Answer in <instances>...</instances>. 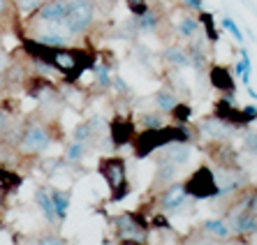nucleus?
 <instances>
[{"instance_id":"obj_37","label":"nucleus","mask_w":257,"mask_h":245,"mask_svg":"<svg viewBox=\"0 0 257 245\" xmlns=\"http://www.w3.org/2000/svg\"><path fill=\"white\" fill-rule=\"evenodd\" d=\"M7 130V118H5V111L0 109V132H5Z\"/></svg>"},{"instance_id":"obj_23","label":"nucleus","mask_w":257,"mask_h":245,"mask_svg":"<svg viewBox=\"0 0 257 245\" xmlns=\"http://www.w3.org/2000/svg\"><path fill=\"white\" fill-rule=\"evenodd\" d=\"M169 116H172L176 123H188V120L195 116V111H192L190 104H183V102H179V104H176V107L169 111Z\"/></svg>"},{"instance_id":"obj_9","label":"nucleus","mask_w":257,"mask_h":245,"mask_svg":"<svg viewBox=\"0 0 257 245\" xmlns=\"http://www.w3.org/2000/svg\"><path fill=\"white\" fill-rule=\"evenodd\" d=\"M188 201V190L183 183H176L172 180L169 185H165V190L160 192V197H158V206H160L162 213H176L186 206Z\"/></svg>"},{"instance_id":"obj_33","label":"nucleus","mask_w":257,"mask_h":245,"mask_svg":"<svg viewBox=\"0 0 257 245\" xmlns=\"http://www.w3.org/2000/svg\"><path fill=\"white\" fill-rule=\"evenodd\" d=\"M127 7H130V12L135 17H142L146 10H149V3L146 0H127Z\"/></svg>"},{"instance_id":"obj_8","label":"nucleus","mask_w":257,"mask_h":245,"mask_svg":"<svg viewBox=\"0 0 257 245\" xmlns=\"http://www.w3.org/2000/svg\"><path fill=\"white\" fill-rule=\"evenodd\" d=\"M65 14L67 0H47V3H40V7L35 10V19L40 26H54L63 30H65Z\"/></svg>"},{"instance_id":"obj_36","label":"nucleus","mask_w":257,"mask_h":245,"mask_svg":"<svg viewBox=\"0 0 257 245\" xmlns=\"http://www.w3.org/2000/svg\"><path fill=\"white\" fill-rule=\"evenodd\" d=\"M10 12V0H0V17H5Z\"/></svg>"},{"instance_id":"obj_14","label":"nucleus","mask_w":257,"mask_h":245,"mask_svg":"<svg viewBox=\"0 0 257 245\" xmlns=\"http://www.w3.org/2000/svg\"><path fill=\"white\" fill-rule=\"evenodd\" d=\"M202 231L206 236H213V238H229L232 236V227H229L227 217H211V220L202 222Z\"/></svg>"},{"instance_id":"obj_13","label":"nucleus","mask_w":257,"mask_h":245,"mask_svg":"<svg viewBox=\"0 0 257 245\" xmlns=\"http://www.w3.org/2000/svg\"><path fill=\"white\" fill-rule=\"evenodd\" d=\"M199 30H202L199 17H195L190 10H188L186 14H181L179 21H176V33H179V37H181V40H186V42L195 40V37L199 35Z\"/></svg>"},{"instance_id":"obj_6","label":"nucleus","mask_w":257,"mask_h":245,"mask_svg":"<svg viewBox=\"0 0 257 245\" xmlns=\"http://www.w3.org/2000/svg\"><path fill=\"white\" fill-rule=\"evenodd\" d=\"M227 222H229V227H232V236L248 238V236H255L257 233V213L243 208V206L234 203L227 213Z\"/></svg>"},{"instance_id":"obj_26","label":"nucleus","mask_w":257,"mask_h":245,"mask_svg":"<svg viewBox=\"0 0 257 245\" xmlns=\"http://www.w3.org/2000/svg\"><path fill=\"white\" fill-rule=\"evenodd\" d=\"M19 185H21V176H19V173L7 171V169L0 167V187L10 190V187H19Z\"/></svg>"},{"instance_id":"obj_24","label":"nucleus","mask_w":257,"mask_h":245,"mask_svg":"<svg viewBox=\"0 0 257 245\" xmlns=\"http://www.w3.org/2000/svg\"><path fill=\"white\" fill-rule=\"evenodd\" d=\"M250 74H252V65L250 63H245V60H236V65H234V77H239L241 79V84L245 86H250Z\"/></svg>"},{"instance_id":"obj_31","label":"nucleus","mask_w":257,"mask_h":245,"mask_svg":"<svg viewBox=\"0 0 257 245\" xmlns=\"http://www.w3.org/2000/svg\"><path fill=\"white\" fill-rule=\"evenodd\" d=\"M142 123H144V127H162V125H165V120H162L160 111H158V114H144L142 116Z\"/></svg>"},{"instance_id":"obj_38","label":"nucleus","mask_w":257,"mask_h":245,"mask_svg":"<svg viewBox=\"0 0 257 245\" xmlns=\"http://www.w3.org/2000/svg\"><path fill=\"white\" fill-rule=\"evenodd\" d=\"M245 93H248V95H250L252 100H257V93H255V90L250 88V86H245Z\"/></svg>"},{"instance_id":"obj_10","label":"nucleus","mask_w":257,"mask_h":245,"mask_svg":"<svg viewBox=\"0 0 257 245\" xmlns=\"http://www.w3.org/2000/svg\"><path fill=\"white\" fill-rule=\"evenodd\" d=\"M209 84L213 86L218 93L234 102V93H236V81H234V74L229 72V67L225 65H213L209 70Z\"/></svg>"},{"instance_id":"obj_7","label":"nucleus","mask_w":257,"mask_h":245,"mask_svg":"<svg viewBox=\"0 0 257 245\" xmlns=\"http://www.w3.org/2000/svg\"><path fill=\"white\" fill-rule=\"evenodd\" d=\"M199 134H202L206 141H215V144H227L229 139L236 134V125L227 123V120L218 118V116L211 114L209 118H204L199 123Z\"/></svg>"},{"instance_id":"obj_17","label":"nucleus","mask_w":257,"mask_h":245,"mask_svg":"<svg viewBox=\"0 0 257 245\" xmlns=\"http://www.w3.org/2000/svg\"><path fill=\"white\" fill-rule=\"evenodd\" d=\"M153 102H156V109L160 111V114H169L176 104H179V100H176V93L169 88H162L156 93V97H153Z\"/></svg>"},{"instance_id":"obj_32","label":"nucleus","mask_w":257,"mask_h":245,"mask_svg":"<svg viewBox=\"0 0 257 245\" xmlns=\"http://www.w3.org/2000/svg\"><path fill=\"white\" fill-rule=\"evenodd\" d=\"M88 139H93V127L90 125H79L77 130H74V141H88Z\"/></svg>"},{"instance_id":"obj_35","label":"nucleus","mask_w":257,"mask_h":245,"mask_svg":"<svg viewBox=\"0 0 257 245\" xmlns=\"http://www.w3.org/2000/svg\"><path fill=\"white\" fill-rule=\"evenodd\" d=\"M183 7L190 12H202L204 10V0H183Z\"/></svg>"},{"instance_id":"obj_15","label":"nucleus","mask_w":257,"mask_h":245,"mask_svg":"<svg viewBox=\"0 0 257 245\" xmlns=\"http://www.w3.org/2000/svg\"><path fill=\"white\" fill-rule=\"evenodd\" d=\"M165 60L174 67H188L190 65V54H188V47H181V44H172V47L165 49Z\"/></svg>"},{"instance_id":"obj_4","label":"nucleus","mask_w":257,"mask_h":245,"mask_svg":"<svg viewBox=\"0 0 257 245\" xmlns=\"http://www.w3.org/2000/svg\"><path fill=\"white\" fill-rule=\"evenodd\" d=\"M183 185L188 190V197H192V199L220 197V187H218V180H215V171L211 167H204V164L188 176Z\"/></svg>"},{"instance_id":"obj_42","label":"nucleus","mask_w":257,"mask_h":245,"mask_svg":"<svg viewBox=\"0 0 257 245\" xmlns=\"http://www.w3.org/2000/svg\"><path fill=\"white\" fill-rule=\"evenodd\" d=\"M0 90H3V81H0Z\"/></svg>"},{"instance_id":"obj_12","label":"nucleus","mask_w":257,"mask_h":245,"mask_svg":"<svg viewBox=\"0 0 257 245\" xmlns=\"http://www.w3.org/2000/svg\"><path fill=\"white\" fill-rule=\"evenodd\" d=\"M213 116H218V118H222V120H227V123H232V125H236V127H241V125L245 127L241 109L234 107V102H232V100H227V97H222L220 102H215Z\"/></svg>"},{"instance_id":"obj_16","label":"nucleus","mask_w":257,"mask_h":245,"mask_svg":"<svg viewBox=\"0 0 257 245\" xmlns=\"http://www.w3.org/2000/svg\"><path fill=\"white\" fill-rule=\"evenodd\" d=\"M176 171H179V167L174 164V162L165 160L162 157L160 162H158V169H156V185H169L174 178H176Z\"/></svg>"},{"instance_id":"obj_29","label":"nucleus","mask_w":257,"mask_h":245,"mask_svg":"<svg viewBox=\"0 0 257 245\" xmlns=\"http://www.w3.org/2000/svg\"><path fill=\"white\" fill-rule=\"evenodd\" d=\"M243 150L257 157V132H245L243 134Z\"/></svg>"},{"instance_id":"obj_19","label":"nucleus","mask_w":257,"mask_h":245,"mask_svg":"<svg viewBox=\"0 0 257 245\" xmlns=\"http://www.w3.org/2000/svg\"><path fill=\"white\" fill-rule=\"evenodd\" d=\"M199 24H202L204 28V37H206V42L209 44H215L218 40H220V33H218V28H215V19L211 12H199Z\"/></svg>"},{"instance_id":"obj_28","label":"nucleus","mask_w":257,"mask_h":245,"mask_svg":"<svg viewBox=\"0 0 257 245\" xmlns=\"http://www.w3.org/2000/svg\"><path fill=\"white\" fill-rule=\"evenodd\" d=\"M95 81L100 88H111V74L109 67H95Z\"/></svg>"},{"instance_id":"obj_5","label":"nucleus","mask_w":257,"mask_h":245,"mask_svg":"<svg viewBox=\"0 0 257 245\" xmlns=\"http://www.w3.org/2000/svg\"><path fill=\"white\" fill-rule=\"evenodd\" d=\"M49 146H51V132L42 123H30L24 130V134H21V141H19V150L26 153V155L44 153Z\"/></svg>"},{"instance_id":"obj_21","label":"nucleus","mask_w":257,"mask_h":245,"mask_svg":"<svg viewBox=\"0 0 257 245\" xmlns=\"http://www.w3.org/2000/svg\"><path fill=\"white\" fill-rule=\"evenodd\" d=\"M35 199H37V206H40V210L44 213V217H47L49 222H56V220H58V217H56L54 201H51V192H47V190H37Z\"/></svg>"},{"instance_id":"obj_22","label":"nucleus","mask_w":257,"mask_h":245,"mask_svg":"<svg viewBox=\"0 0 257 245\" xmlns=\"http://www.w3.org/2000/svg\"><path fill=\"white\" fill-rule=\"evenodd\" d=\"M158 26H160V17H158V12H153L151 7L142 17H137V30H142V33H156Z\"/></svg>"},{"instance_id":"obj_41","label":"nucleus","mask_w":257,"mask_h":245,"mask_svg":"<svg viewBox=\"0 0 257 245\" xmlns=\"http://www.w3.org/2000/svg\"><path fill=\"white\" fill-rule=\"evenodd\" d=\"M0 42H3V26H0Z\"/></svg>"},{"instance_id":"obj_3","label":"nucleus","mask_w":257,"mask_h":245,"mask_svg":"<svg viewBox=\"0 0 257 245\" xmlns=\"http://www.w3.org/2000/svg\"><path fill=\"white\" fill-rule=\"evenodd\" d=\"M100 173L107 180L109 190H111V201H120L127 197L130 192V183H127V167L125 160L120 157H107L100 162Z\"/></svg>"},{"instance_id":"obj_11","label":"nucleus","mask_w":257,"mask_h":245,"mask_svg":"<svg viewBox=\"0 0 257 245\" xmlns=\"http://www.w3.org/2000/svg\"><path fill=\"white\" fill-rule=\"evenodd\" d=\"M162 157L174 162L176 167H183L190 160V144L188 141H169L162 146Z\"/></svg>"},{"instance_id":"obj_39","label":"nucleus","mask_w":257,"mask_h":245,"mask_svg":"<svg viewBox=\"0 0 257 245\" xmlns=\"http://www.w3.org/2000/svg\"><path fill=\"white\" fill-rule=\"evenodd\" d=\"M3 201H5V187H0V206H3Z\"/></svg>"},{"instance_id":"obj_34","label":"nucleus","mask_w":257,"mask_h":245,"mask_svg":"<svg viewBox=\"0 0 257 245\" xmlns=\"http://www.w3.org/2000/svg\"><path fill=\"white\" fill-rule=\"evenodd\" d=\"M241 114H243V123H245V125H250L252 120H257V107H255V104H248V107L241 109Z\"/></svg>"},{"instance_id":"obj_40","label":"nucleus","mask_w":257,"mask_h":245,"mask_svg":"<svg viewBox=\"0 0 257 245\" xmlns=\"http://www.w3.org/2000/svg\"><path fill=\"white\" fill-rule=\"evenodd\" d=\"M3 70H5V63H3V58H0V74H3Z\"/></svg>"},{"instance_id":"obj_18","label":"nucleus","mask_w":257,"mask_h":245,"mask_svg":"<svg viewBox=\"0 0 257 245\" xmlns=\"http://www.w3.org/2000/svg\"><path fill=\"white\" fill-rule=\"evenodd\" d=\"M130 137H132V123H123V120L111 123V144L123 146L130 141Z\"/></svg>"},{"instance_id":"obj_30","label":"nucleus","mask_w":257,"mask_h":245,"mask_svg":"<svg viewBox=\"0 0 257 245\" xmlns=\"http://www.w3.org/2000/svg\"><path fill=\"white\" fill-rule=\"evenodd\" d=\"M151 229H172V222H169L167 213H160V215H153L149 220Z\"/></svg>"},{"instance_id":"obj_2","label":"nucleus","mask_w":257,"mask_h":245,"mask_svg":"<svg viewBox=\"0 0 257 245\" xmlns=\"http://www.w3.org/2000/svg\"><path fill=\"white\" fill-rule=\"evenodd\" d=\"M116 229V238L123 243H149V217L139 213H123V215L111 217Z\"/></svg>"},{"instance_id":"obj_20","label":"nucleus","mask_w":257,"mask_h":245,"mask_svg":"<svg viewBox=\"0 0 257 245\" xmlns=\"http://www.w3.org/2000/svg\"><path fill=\"white\" fill-rule=\"evenodd\" d=\"M51 201H54V208H56V217H58V220H65L67 208H70V192L51 190Z\"/></svg>"},{"instance_id":"obj_27","label":"nucleus","mask_w":257,"mask_h":245,"mask_svg":"<svg viewBox=\"0 0 257 245\" xmlns=\"http://www.w3.org/2000/svg\"><path fill=\"white\" fill-rule=\"evenodd\" d=\"M84 155H86V148H84L81 141H72V144L67 146V150H65L67 162H81V157Z\"/></svg>"},{"instance_id":"obj_1","label":"nucleus","mask_w":257,"mask_h":245,"mask_svg":"<svg viewBox=\"0 0 257 245\" xmlns=\"http://www.w3.org/2000/svg\"><path fill=\"white\" fill-rule=\"evenodd\" d=\"M95 24V3L93 0H67L65 30L72 37L86 35Z\"/></svg>"},{"instance_id":"obj_25","label":"nucleus","mask_w":257,"mask_h":245,"mask_svg":"<svg viewBox=\"0 0 257 245\" xmlns=\"http://www.w3.org/2000/svg\"><path fill=\"white\" fill-rule=\"evenodd\" d=\"M220 26H222L225 30H227L229 35L234 37V42H239V44H243V42H245L243 33H241V28L236 26V21H234L232 17H222V19H220Z\"/></svg>"}]
</instances>
